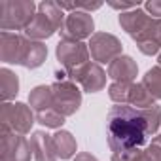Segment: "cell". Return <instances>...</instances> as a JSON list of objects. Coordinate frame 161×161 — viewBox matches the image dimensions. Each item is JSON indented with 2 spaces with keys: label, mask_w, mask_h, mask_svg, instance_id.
I'll return each instance as SVG.
<instances>
[{
  "label": "cell",
  "mask_w": 161,
  "mask_h": 161,
  "mask_svg": "<svg viewBox=\"0 0 161 161\" xmlns=\"http://www.w3.org/2000/svg\"><path fill=\"white\" fill-rule=\"evenodd\" d=\"M36 121L44 127H49V129H61L63 123H64V116L59 114L55 108H47L44 112H36Z\"/></svg>",
  "instance_id": "obj_22"
},
{
  "label": "cell",
  "mask_w": 161,
  "mask_h": 161,
  "mask_svg": "<svg viewBox=\"0 0 161 161\" xmlns=\"http://www.w3.org/2000/svg\"><path fill=\"white\" fill-rule=\"evenodd\" d=\"M129 106L136 108V110H146L150 106L155 104V99L152 97V93L144 87V84H133L131 86V91H129Z\"/></svg>",
  "instance_id": "obj_20"
},
{
  "label": "cell",
  "mask_w": 161,
  "mask_h": 161,
  "mask_svg": "<svg viewBox=\"0 0 161 161\" xmlns=\"http://www.w3.org/2000/svg\"><path fill=\"white\" fill-rule=\"evenodd\" d=\"M136 74H138V64L129 55H121L108 64V78H112L114 82L135 84Z\"/></svg>",
  "instance_id": "obj_13"
},
{
  "label": "cell",
  "mask_w": 161,
  "mask_h": 161,
  "mask_svg": "<svg viewBox=\"0 0 161 161\" xmlns=\"http://www.w3.org/2000/svg\"><path fill=\"white\" fill-rule=\"evenodd\" d=\"M23 40L25 36L17 32H0V61L8 64H19Z\"/></svg>",
  "instance_id": "obj_12"
},
{
  "label": "cell",
  "mask_w": 161,
  "mask_h": 161,
  "mask_svg": "<svg viewBox=\"0 0 161 161\" xmlns=\"http://www.w3.org/2000/svg\"><path fill=\"white\" fill-rule=\"evenodd\" d=\"M36 121V114L25 103H2L0 129H10L17 135H29Z\"/></svg>",
  "instance_id": "obj_3"
},
{
  "label": "cell",
  "mask_w": 161,
  "mask_h": 161,
  "mask_svg": "<svg viewBox=\"0 0 161 161\" xmlns=\"http://www.w3.org/2000/svg\"><path fill=\"white\" fill-rule=\"evenodd\" d=\"M53 146H55V153L59 159H70L76 153L78 150V144H76V138L70 131H64V129H59L55 135H53Z\"/></svg>",
  "instance_id": "obj_17"
},
{
  "label": "cell",
  "mask_w": 161,
  "mask_h": 161,
  "mask_svg": "<svg viewBox=\"0 0 161 161\" xmlns=\"http://www.w3.org/2000/svg\"><path fill=\"white\" fill-rule=\"evenodd\" d=\"M159 138H161V133H159Z\"/></svg>",
  "instance_id": "obj_30"
},
{
  "label": "cell",
  "mask_w": 161,
  "mask_h": 161,
  "mask_svg": "<svg viewBox=\"0 0 161 161\" xmlns=\"http://www.w3.org/2000/svg\"><path fill=\"white\" fill-rule=\"evenodd\" d=\"M53 108L64 118L74 116L82 106V91L72 80H55L51 84Z\"/></svg>",
  "instance_id": "obj_4"
},
{
  "label": "cell",
  "mask_w": 161,
  "mask_h": 161,
  "mask_svg": "<svg viewBox=\"0 0 161 161\" xmlns=\"http://www.w3.org/2000/svg\"><path fill=\"white\" fill-rule=\"evenodd\" d=\"M89 53L93 57L95 63H112L118 57H121L123 53V44L118 36L110 34V32H95L89 38Z\"/></svg>",
  "instance_id": "obj_7"
},
{
  "label": "cell",
  "mask_w": 161,
  "mask_h": 161,
  "mask_svg": "<svg viewBox=\"0 0 161 161\" xmlns=\"http://www.w3.org/2000/svg\"><path fill=\"white\" fill-rule=\"evenodd\" d=\"M133 84H123V82H112L108 86V97L116 104H127L129 103V91Z\"/></svg>",
  "instance_id": "obj_24"
},
{
  "label": "cell",
  "mask_w": 161,
  "mask_h": 161,
  "mask_svg": "<svg viewBox=\"0 0 161 161\" xmlns=\"http://www.w3.org/2000/svg\"><path fill=\"white\" fill-rule=\"evenodd\" d=\"M118 21H119V27H121L131 38H135V36H138V34L148 27V23L152 21V17L146 14V10L136 8V10L119 14V19H118Z\"/></svg>",
  "instance_id": "obj_16"
},
{
  "label": "cell",
  "mask_w": 161,
  "mask_h": 161,
  "mask_svg": "<svg viewBox=\"0 0 161 161\" xmlns=\"http://www.w3.org/2000/svg\"><path fill=\"white\" fill-rule=\"evenodd\" d=\"M161 129V106L153 104L146 110H136L129 104H116L106 116V136L112 155L129 153L144 148L148 138Z\"/></svg>",
  "instance_id": "obj_1"
},
{
  "label": "cell",
  "mask_w": 161,
  "mask_h": 161,
  "mask_svg": "<svg viewBox=\"0 0 161 161\" xmlns=\"http://www.w3.org/2000/svg\"><path fill=\"white\" fill-rule=\"evenodd\" d=\"M74 161H99L95 155H91L89 152H82V153H78L76 157H74Z\"/></svg>",
  "instance_id": "obj_28"
},
{
  "label": "cell",
  "mask_w": 161,
  "mask_h": 161,
  "mask_svg": "<svg viewBox=\"0 0 161 161\" xmlns=\"http://www.w3.org/2000/svg\"><path fill=\"white\" fill-rule=\"evenodd\" d=\"M57 61L66 72H72L80 66L89 63V46L84 42H74V40H61L55 47Z\"/></svg>",
  "instance_id": "obj_8"
},
{
  "label": "cell",
  "mask_w": 161,
  "mask_h": 161,
  "mask_svg": "<svg viewBox=\"0 0 161 161\" xmlns=\"http://www.w3.org/2000/svg\"><path fill=\"white\" fill-rule=\"evenodd\" d=\"M72 82L80 84L86 93H99L106 87V72L99 63H86L72 72H66Z\"/></svg>",
  "instance_id": "obj_9"
},
{
  "label": "cell",
  "mask_w": 161,
  "mask_h": 161,
  "mask_svg": "<svg viewBox=\"0 0 161 161\" xmlns=\"http://www.w3.org/2000/svg\"><path fill=\"white\" fill-rule=\"evenodd\" d=\"M144 150H146V155L150 161H161V138H159V135L153 136Z\"/></svg>",
  "instance_id": "obj_25"
},
{
  "label": "cell",
  "mask_w": 161,
  "mask_h": 161,
  "mask_svg": "<svg viewBox=\"0 0 161 161\" xmlns=\"http://www.w3.org/2000/svg\"><path fill=\"white\" fill-rule=\"evenodd\" d=\"M31 148L36 161H57L55 146H53V135H47L46 131H34L31 135Z\"/></svg>",
  "instance_id": "obj_14"
},
{
  "label": "cell",
  "mask_w": 161,
  "mask_h": 161,
  "mask_svg": "<svg viewBox=\"0 0 161 161\" xmlns=\"http://www.w3.org/2000/svg\"><path fill=\"white\" fill-rule=\"evenodd\" d=\"M19 93V78L10 68H0V95L4 103H12Z\"/></svg>",
  "instance_id": "obj_18"
},
{
  "label": "cell",
  "mask_w": 161,
  "mask_h": 161,
  "mask_svg": "<svg viewBox=\"0 0 161 161\" xmlns=\"http://www.w3.org/2000/svg\"><path fill=\"white\" fill-rule=\"evenodd\" d=\"M146 14L153 19H161V0H150V2L144 4Z\"/></svg>",
  "instance_id": "obj_26"
},
{
  "label": "cell",
  "mask_w": 161,
  "mask_h": 161,
  "mask_svg": "<svg viewBox=\"0 0 161 161\" xmlns=\"http://www.w3.org/2000/svg\"><path fill=\"white\" fill-rule=\"evenodd\" d=\"M133 40H135V44L142 55H148V57L157 55L161 49V19L152 17L148 27L138 36H135Z\"/></svg>",
  "instance_id": "obj_10"
},
{
  "label": "cell",
  "mask_w": 161,
  "mask_h": 161,
  "mask_svg": "<svg viewBox=\"0 0 161 161\" xmlns=\"http://www.w3.org/2000/svg\"><path fill=\"white\" fill-rule=\"evenodd\" d=\"M95 21L93 15L87 12H70L64 17V23L61 27V40H74V42H84L86 38H91L95 32Z\"/></svg>",
  "instance_id": "obj_6"
},
{
  "label": "cell",
  "mask_w": 161,
  "mask_h": 161,
  "mask_svg": "<svg viewBox=\"0 0 161 161\" xmlns=\"http://www.w3.org/2000/svg\"><path fill=\"white\" fill-rule=\"evenodd\" d=\"M157 66H161V51H159V57H157Z\"/></svg>",
  "instance_id": "obj_29"
},
{
  "label": "cell",
  "mask_w": 161,
  "mask_h": 161,
  "mask_svg": "<svg viewBox=\"0 0 161 161\" xmlns=\"http://www.w3.org/2000/svg\"><path fill=\"white\" fill-rule=\"evenodd\" d=\"M25 36V34H23ZM47 59V46L44 42H36V40H31L25 36L23 40V51H21V59H19V64L25 66V68H38L46 63Z\"/></svg>",
  "instance_id": "obj_11"
},
{
  "label": "cell",
  "mask_w": 161,
  "mask_h": 161,
  "mask_svg": "<svg viewBox=\"0 0 161 161\" xmlns=\"http://www.w3.org/2000/svg\"><path fill=\"white\" fill-rule=\"evenodd\" d=\"M29 106L34 112H44L47 108H53V93L51 86H36L29 93Z\"/></svg>",
  "instance_id": "obj_19"
},
{
  "label": "cell",
  "mask_w": 161,
  "mask_h": 161,
  "mask_svg": "<svg viewBox=\"0 0 161 161\" xmlns=\"http://www.w3.org/2000/svg\"><path fill=\"white\" fill-rule=\"evenodd\" d=\"M32 0H2L0 2V31H25L36 15Z\"/></svg>",
  "instance_id": "obj_2"
},
{
  "label": "cell",
  "mask_w": 161,
  "mask_h": 161,
  "mask_svg": "<svg viewBox=\"0 0 161 161\" xmlns=\"http://www.w3.org/2000/svg\"><path fill=\"white\" fill-rule=\"evenodd\" d=\"M144 87L152 93V97L155 101H161V66H152L144 78H142Z\"/></svg>",
  "instance_id": "obj_21"
},
{
  "label": "cell",
  "mask_w": 161,
  "mask_h": 161,
  "mask_svg": "<svg viewBox=\"0 0 161 161\" xmlns=\"http://www.w3.org/2000/svg\"><path fill=\"white\" fill-rule=\"evenodd\" d=\"M108 6L114 8V10H119L121 14H125V12H131V10L140 8V2H138V0H136V2H114V0H110Z\"/></svg>",
  "instance_id": "obj_27"
},
{
  "label": "cell",
  "mask_w": 161,
  "mask_h": 161,
  "mask_svg": "<svg viewBox=\"0 0 161 161\" xmlns=\"http://www.w3.org/2000/svg\"><path fill=\"white\" fill-rule=\"evenodd\" d=\"M31 142L10 129H0V161H31Z\"/></svg>",
  "instance_id": "obj_5"
},
{
  "label": "cell",
  "mask_w": 161,
  "mask_h": 161,
  "mask_svg": "<svg viewBox=\"0 0 161 161\" xmlns=\"http://www.w3.org/2000/svg\"><path fill=\"white\" fill-rule=\"evenodd\" d=\"M57 31H61L46 14H42V12H36V15H34V19L31 21V25L23 31V34L27 36V38H31V40H36V42H42V40H47V38H51Z\"/></svg>",
  "instance_id": "obj_15"
},
{
  "label": "cell",
  "mask_w": 161,
  "mask_h": 161,
  "mask_svg": "<svg viewBox=\"0 0 161 161\" xmlns=\"http://www.w3.org/2000/svg\"><path fill=\"white\" fill-rule=\"evenodd\" d=\"M38 12H42V14H46L59 29L63 27V23H64V12L61 10V6L57 4V2H53V0H44V2H40L38 4Z\"/></svg>",
  "instance_id": "obj_23"
}]
</instances>
